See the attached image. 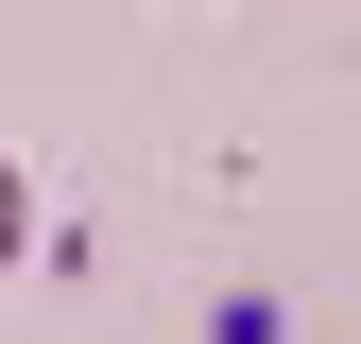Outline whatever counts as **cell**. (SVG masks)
<instances>
[{
    "mask_svg": "<svg viewBox=\"0 0 361 344\" xmlns=\"http://www.w3.org/2000/svg\"><path fill=\"white\" fill-rule=\"evenodd\" d=\"M18 241H35V172L0 155V276H18Z\"/></svg>",
    "mask_w": 361,
    "mask_h": 344,
    "instance_id": "cell-1",
    "label": "cell"
}]
</instances>
